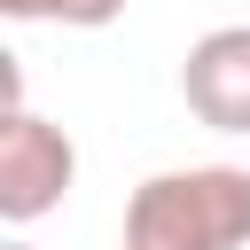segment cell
Instances as JSON below:
<instances>
[{"label":"cell","instance_id":"cell-3","mask_svg":"<svg viewBox=\"0 0 250 250\" xmlns=\"http://www.w3.org/2000/svg\"><path fill=\"white\" fill-rule=\"evenodd\" d=\"M180 94L211 133H250V23H219L188 47Z\"/></svg>","mask_w":250,"mask_h":250},{"label":"cell","instance_id":"cell-5","mask_svg":"<svg viewBox=\"0 0 250 250\" xmlns=\"http://www.w3.org/2000/svg\"><path fill=\"white\" fill-rule=\"evenodd\" d=\"M8 250H31V242H8Z\"/></svg>","mask_w":250,"mask_h":250},{"label":"cell","instance_id":"cell-4","mask_svg":"<svg viewBox=\"0 0 250 250\" xmlns=\"http://www.w3.org/2000/svg\"><path fill=\"white\" fill-rule=\"evenodd\" d=\"M0 16L16 23H78V31H102L125 16V0H0Z\"/></svg>","mask_w":250,"mask_h":250},{"label":"cell","instance_id":"cell-1","mask_svg":"<svg viewBox=\"0 0 250 250\" xmlns=\"http://www.w3.org/2000/svg\"><path fill=\"white\" fill-rule=\"evenodd\" d=\"M250 242V172L188 164L156 172L125 203V250H242Z\"/></svg>","mask_w":250,"mask_h":250},{"label":"cell","instance_id":"cell-2","mask_svg":"<svg viewBox=\"0 0 250 250\" xmlns=\"http://www.w3.org/2000/svg\"><path fill=\"white\" fill-rule=\"evenodd\" d=\"M70 180H78V148H70V133L16 102V109L0 117V219H8V227L47 219V211L70 195Z\"/></svg>","mask_w":250,"mask_h":250}]
</instances>
